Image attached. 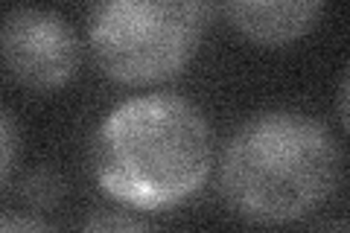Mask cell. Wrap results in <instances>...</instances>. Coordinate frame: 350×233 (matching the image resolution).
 <instances>
[{"label":"cell","mask_w":350,"mask_h":233,"mask_svg":"<svg viewBox=\"0 0 350 233\" xmlns=\"http://www.w3.org/2000/svg\"><path fill=\"white\" fill-rule=\"evenodd\" d=\"M213 131L204 111L181 94L129 96L91 137L96 184L117 202L161 210L187 202L211 172Z\"/></svg>","instance_id":"obj_1"},{"label":"cell","mask_w":350,"mask_h":233,"mask_svg":"<svg viewBox=\"0 0 350 233\" xmlns=\"http://www.w3.org/2000/svg\"><path fill=\"white\" fill-rule=\"evenodd\" d=\"M342 181V149L319 117L269 108L248 117L219 161L225 204L257 225H286L327 202Z\"/></svg>","instance_id":"obj_2"},{"label":"cell","mask_w":350,"mask_h":233,"mask_svg":"<svg viewBox=\"0 0 350 233\" xmlns=\"http://www.w3.org/2000/svg\"><path fill=\"white\" fill-rule=\"evenodd\" d=\"M207 12L199 0H105L88 9V41L111 79L161 82L196 55Z\"/></svg>","instance_id":"obj_3"},{"label":"cell","mask_w":350,"mask_h":233,"mask_svg":"<svg viewBox=\"0 0 350 233\" xmlns=\"http://www.w3.org/2000/svg\"><path fill=\"white\" fill-rule=\"evenodd\" d=\"M6 70L29 91L68 85L82 61V44L68 18L47 6H15L0 29Z\"/></svg>","instance_id":"obj_4"},{"label":"cell","mask_w":350,"mask_h":233,"mask_svg":"<svg viewBox=\"0 0 350 233\" xmlns=\"http://www.w3.org/2000/svg\"><path fill=\"white\" fill-rule=\"evenodd\" d=\"M222 12L254 44L280 47L310 32L324 6L319 0H228Z\"/></svg>","instance_id":"obj_5"},{"label":"cell","mask_w":350,"mask_h":233,"mask_svg":"<svg viewBox=\"0 0 350 233\" xmlns=\"http://www.w3.org/2000/svg\"><path fill=\"white\" fill-rule=\"evenodd\" d=\"M64 195V181L56 166L50 163H41L36 169H29L24 175V181H21V198L36 207V210H50L62 202Z\"/></svg>","instance_id":"obj_6"},{"label":"cell","mask_w":350,"mask_h":233,"mask_svg":"<svg viewBox=\"0 0 350 233\" xmlns=\"http://www.w3.org/2000/svg\"><path fill=\"white\" fill-rule=\"evenodd\" d=\"M79 233H155L149 221L129 210H96L85 221Z\"/></svg>","instance_id":"obj_7"},{"label":"cell","mask_w":350,"mask_h":233,"mask_svg":"<svg viewBox=\"0 0 350 233\" xmlns=\"http://www.w3.org/2000/svg\"><path fill=\"white\" fill-rule=\"evenodd\" d=\"M15 154H18V128L12 114L0 105V187L6 184L9 172H12Z\"/></svg>","instance_id":"obj_8"},{"label":"cell","mask_w":350,"mask_h":233,"mask_svg":"<svg viewBox=\"0 0 350 233\" xmlns=\"http://www.w3.org/2000/svg\"><path fill=\"white\" fill-rule=\"evenodd\" d=\"M0 233H56L47 221L27 213H0Z\"/></svg>","instance_id":"obj_9"},{"label":"cell","mask_w":350,"mask_h":233,"mask_svg":"<svg viewBox=\"0 0 350 233\" xmlns=\"http://www.w3.org/2000/svg\"><path fill=\"white\" fill-rule=\"evenodd\" d=\"M338 120H342V126H347V73L338 85Z\"/></svg>","instance_id":"obj_10"},{"label":"cell","mask_w":350,"mask_h":233,"mask_svg":"<svg viewBox=\"0 0 350 233\" xmlns=\"http://www.w3.org/2000/svg\"><path fill=\"white\" fill-rule=\"evenodd\" d=\"M319 233H347V221L345 219H338V221H333V225H327L324 230H319Z\"/></svg>","instance_id":"obj_11"}]
</instances>
